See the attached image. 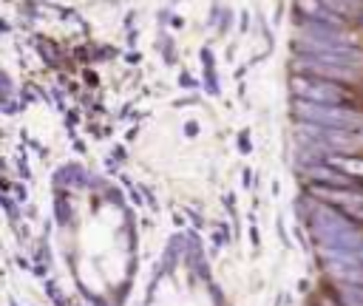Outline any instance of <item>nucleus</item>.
<instances>
[]
</instances>
